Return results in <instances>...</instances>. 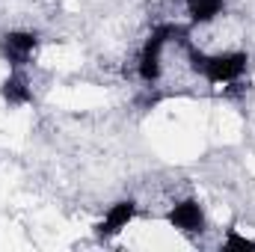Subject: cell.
Masks as SVG:
<instances>
[{
    "mask_svg": "<svg viewBox=\"0 0 255 252\" xmlns=\"http://www.w3.org/2000/svg\"><path fill=\"white\" fill-rule=\"evenodd\" d=\"M0 95L9 107H24L33 101V89H30V80L24 74V68H9L6 80L0 83Z\"/></svg>",
    "mask_w": 255,
    "mask_h": 252,
    "instance_id": "8992f818",
    "label": "cell"
},
{
    "mask_svg": "<svg viewBox=\"0 0 255 252\" xmlns=\"http://www.w3.org/2000/svg\"><path fill=\"white\" fill-rule=\"evenodd\" d=\"M39 51V33L33 30H9L0 36V57L9 68H27Z\"/></svg>",
    "mask_w": 255,
    "mask_h": 252,
    "instance_id": "3957f363",
    "label": "cell"
},
{
    "mask_svg": "<svg viewBox=\"0 0 255 252\" xmlns=\"http://www.w3.org/2000/svg\"><path fill=\"white\" fill-rule=\"evenodd\" d=\"M223 250H244V252H247V250H255V241H253V238L238 235V232L232 229V232L223 238Z\"/></svg>",
    "mask_w": 255,
    "mask_h": 252,
    "instance_id": "ba28073f",
    "label": "cell"
},
{
    "mask_svg": "<svg viewBox=\"0 0 255 252\" xmlns=\"http://www.w3.org/2000/svg\"><path fill=\"white\" fill-rule=\"evenodd\" d=\"M166 223L181 235H202L205 232V208L199 205V199H178L166 211Z\"/></svg>",
    "mask_w": 255,
    "mask_h": 252,
    "instance_id": "277c9868",
    "label": "cell"
},
{
    "mask_svg": "<svg viewBox=\"0 0 255 252\" xmlns=\"http://www.w3.org/2000/svg\"><path fill=\"white\" fill-rule=\"evenodd\" d=\"M184 54H187V63L190 68L205 80V83H238L247 68H250V54L247 51H217V54H208L202 48H196L190 42H184Z\"/></svg>",
    "mask_w": 255,
    "mask_h": 252,
    "instance_id": "6da1fadb",
    "label": "cell"
},
{
    "mask_svg": "<svg viewBox=\"0 0 255 252\" xmlns=\"http://www.w3.org/2000/svg\"><path fill=\"white\" fill-rule=\"evenodd\" d=\"M136 217V202L133 199H119V202H113L110 208H107V214H104V220L95 226V235L98 238H113V235H119L122 229H128V223Z\"/></svg>",
    "mask_w": 255,
    "mask_h": 252,
    "instance_id": "5b68a950",
    "label": "cell"
},
{
    "mask_svg": "<svg viewBox=\"0 0 255 252\" xmlns=\"http://www.w3.org/2000/svg\"><path fill=\"white\" fill-rule=\"evenodd\" d=\"M181 36V27L166 21V24H157L148 39L142 42L139 48V57H136V77L145 83V86H154L160 77H163V54L169 48V42H175Z\"/></svg>",
    "mask_w": 255,
    "mask_h": 252,
    "instance_id": "7a4b0ae2",
    "label": "cell"
},
{
    "mask_svg": "<svg viewBox=\"0 0 255 252\" xmlns=\"http://www.w3.org/2000/svg\"><path fill=\"white\" fill-rule=\"evenodd\" d=\"M187 15H190V24H214L223 12H226V0H181Z\"/></svg>",
    "mask_w": 255,
    "mask_h": 252,
    "instance_id": "52a82bcc",
    "label": "cell"
}]
</instances>
